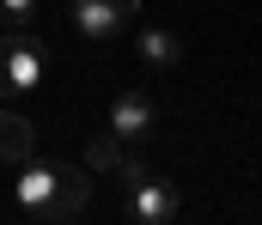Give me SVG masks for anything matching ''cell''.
I'll return each instance as SVG.
<instances>
[{
	"instance_id": "277c9868",
	"label": "cell",
	"mask_w": 262,
	"mask_h": 225,
	"mask_svg": "<svg viewBox=\"0 0 262 225\" xmlns=\"http://www.w3.org/2000/svg\"><path fill=\"white\" fill-rule=\"evenodd\" d=\"M159 128H165V110L152 104V91L128 85V91H116V97H110V134H116V140H128V146H146Z\"/></svg>"
},
{
	"instance_id": "3957f363",
	"label": "cell",
	"mask_w": 262,
	"mask_h": 225,
	"mask_svg": "<svg viewBox=\"0 0 262 225\" xmlns=\"http://www.w3.org/2000/svg\"><path fill=\"white\" fill-rule=\"evenodd\" d=\"M43 85V43L31 31H6L0 37V97H25Z\"/></svg>"
},
{
	"instance_id": "9c48e42d",
	"label": "cell",
	"mask_w": 262,
	"mask_h": 225,
	"mask_svg": "<svg viewBox=\"0 0 262 225\" xmlns=\"http://www.w3.org/2000/svg\"><path fill=\"white\" fill-rule=\"evenodd\" d=\"M0 31H37V0H0Z\"/></svg>"
},
{
	"instance_id": "5b68a950",
	"label": "cell",
	"mask_w": 262,
	"mask_h": 225,
	"mask_svg": "<svg viewBox=\"0 0 262 225\" xmlns=\"http://www.w3.org/2000/svg\"><path fill=\"white\" fill-rule=\"evenodd\" d=\"M134 12H140V0H67L73 31H79V37H92V43H110L116 31H128Z\"/></svg>"
},
{
	"instance_id": "6da1fadb",
	"label": "cell",
	"mask_w": 262,
	"mask_h": 225,
	"mask_svg": "<svg viewBox=\"0 0 262 225\" xmlns=\"http://www.w3.org/2000/svg\"><path fill=\"white\" fill-rule=\"evenodd\" d=\"M92 201V164H67V158H25L12 177V213L31 225H67L85 213Z\"/></svg>"
},
{
	"instance_id": "8992f818",
	"label": "cell",
	"mask_w": 262,
	"mask_h": 225,
	"mask_svg": "<svg viewBox=\"0 0 262 225\" xmlns=\"http://www.w3.org/2000/svg\"><path fill=\"white\" fill-rule=\"evenodd\" d=\"M25 158H37V128L18 116V110H0V164H25Z\"/></svg>"
},
{
	"instance_id": "52a82bcc",
	"label": "cell",
	"mask_w": 262,
	"mask_h": 225,
	"mask_svg": "<svg viewBox=\"0 0 262 225\" xmlns=\"http://www.w3.org/2000/svg\"><path fill=\"white\" fill-rule=\"evenodd\" d=\"M85 164H92V170H116L122 183L146 170V164L128 152V140H116V134H98V140H92V152H85Z\"/></svg>"
},
{
	"instance_id": "7a4b0ae2",
	"label": "cell",
	"mask_w": 262,
	"mask_h": 225,
	"mask_svg": "<svg viewBox=\"0 0 262 225\" xmlns=\"http://www.w3.org/2000/svg\"><path fill=\"white\" fill-rule=\"evenodd\" d=\"M116 219L122 225H171L177 219V189H171V177H152V170L128 177V195H122Z\"/></svg>"
},
{
	"instance_id": "ba28073f",
	"label": "cell",
	"mask_w": 262,
	"mask_h": 225,
	"mask_svg": "<svg viewBox=\"0 0 262 225\" xmlns=\"http://www.w3.org/2000/svg\"><path fill=\"white\" fill-rule=\"evenodd\" d=\"M134 49H140V61L159 73V67H177L183 61V37L177 31H165V24H152V31H140L134 37Z\"/></svg>"
}]
</instances>
